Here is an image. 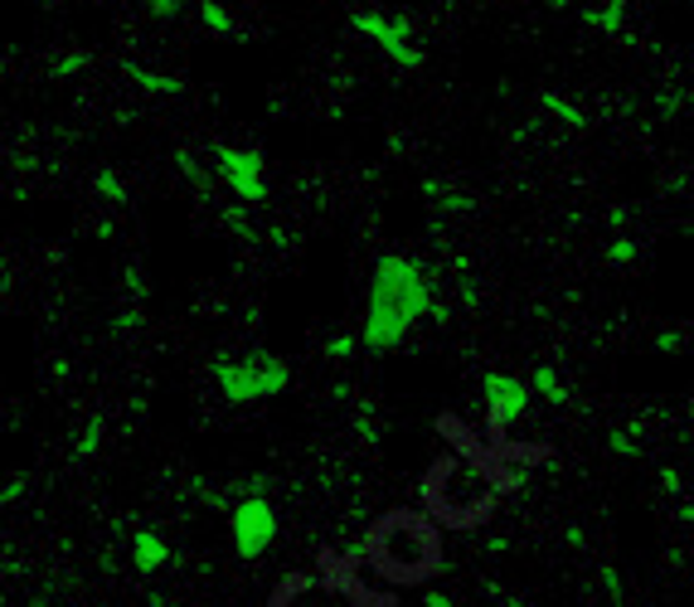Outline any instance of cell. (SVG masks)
<instances>
[{
	"mask_svg": "<svg viewBox=\"0 0 694 607\" xmlns=\"http://www.w3.org/2000/svg\"><path fill=\"white\" fill-rule=\"evenodd\" d=\"M360 558L374 578L388 588H418L433 574H442V525L428 520L423 510H384L370 530H364Z\"/></svg>",
	"mask_w": 694,
	"mask_h": 607,
	"instance_id": "obj_1",
	"label": "cell"
},
{
	"mask_svg": "<svg viewBox=\"0 0 694 607\" xmlns=\"http://www.w3.org/2000/svg\"><path fill=\"white\" fill-rule=\"evenodd\" d=\"M433 283L413 258H380L370 283V301H364V331L355 336L364 350H394L404 345L408 331L433 316Z\"/></svg>",
	"mask_w": 694,
	"mask_h": 607,
	"instance_id": "obj_2",
	"label": "cell"
},
{
	"mask_svg": "<svg viewBox=\"0 0 694 607\" xmlns=\"http://www.w3.org/2000/svg\"><path fill=\"white\" fill-rule=\"evenodd\" d=\"M495 510V477L481 461L447 452L423 477V515L442 530H481Z\"/></svg>",
	"mask_w": 694,
	"mask_h": 607,
	"instance_id": "obj_3",
	"label": "cell"
},
{
	"mask_svg": "<svg viewBox=\"0 0 694 607\" xmlns=\"http://www.w3.org/2000/svg\"><path fill=\"white\" fill-rule=\"evenodd\" d=\"M214 380L228 404H263V398H277L291 384V370L273 355H248V360L214 364Z\"/></svg>",
	"mask_w": 694,
	"mask_h": 607,
	"instance_id": "obj_4",
	"label": "cell"
},
{
	"mask_svg": "<svg viewBox=\"0 0 694 607\" xmlns=\"http://www.w3.org/2000/svg\"><path fill=\"white\" fill-rule=\"evenodd\" d=\"M321 568H325V583H331L335 598H345L350 607H394V588H374V574L364 568L360 554L350 558H335V554H321Z\"/></svg>",
	"mask_w": 694,
	"mask_h": 607,
	"instance_id": "obj_5",
	"label": "cell"
},
{
	"mask_svg": "<svg viewBox=\"0 0 694 607\" xmlns=\"http://www.w3.org/2000/svg\"><path fill=\"white\" fill-rule=\"evenodd\" d=\"M277 540V515L263 496H248V501L234 505V550L238 558H263Z\"/></svg>",
	"mask_w": 694,
	"mask_h": 607,
	"instance_id": "obj_6",
	"label": "cell"
},
{
	"mask_svg": "<svg viewBox=\"0 0 694 607\" xmlns=\"http://www.w3.org/2000/svg\"><path fill=\"white\" fill-rule=\"evenodd\" d=\"M481 394H485L491 433H505L510 423H520L530 413V384L515 380V374H481Z\"/></svg>",
	"mask_w": 694,
	"mask_h": 607,
	"instance_id": "obj_7",
	"label": "cell"
},
{
	"mask_svg": "<svg viewBox=\"0 0 694 607\" xmlns=\"http://www.w3.org/2000/svg\"><path fill=\"white\" fill-rule=\"evenodd\" d=\"M214 161H218V175L228 180V190H234L238 200H248V204L267 200L263 151H248V146H218V151H214Z\"/></svg>",
	"mask_w": 694,
	"mask_h": 607,
	"instance_id": "obj_8",
	"label": "cell"
},
{
	"mask_svg": "<svg viewBox=\"0 0 694 607\" xmlns=\"http://www.w3.org/2000/svg\"><path fill=\"white\" fill-rule=\"evenodd\" d=\"M355 30L364 34V40L380 44L384 54L394 58V64H404V68H418L423 64V49L408 40V20H388V15H374V10H360Z\"/></svg>",
	"mask_w": 694,
	"mask_h": 607,
	"instance_id": "obj_9",
	"label": "cell"
},
{
	"mask_svg": "<svg viewBox=\"0 0 694 607\" xmlns=\"http://www.w3.org/2000/svg\"><path fill=\"white\" fill-rule=\"evenodd\" d=\"M267 607H335V593L325 578H311V574H291L287 583H277L273 603Z\"/></svg>",
	"mask_w": 694,
	"mask_h": 607,
	"instance_id": "obj_10",
	"label": "cell"
},
{
	"mask_svg": "<svg viewBox=\"0 0 694 607\" xmlns=\"http://www.w3.org/2000/svg\"><path fill=\"white\" fill-rule=\"evenodd\" d=\"M131 564L151 574V568L170 564V544H166L156 530H137V534H131Z\"/></svg>",
	"mask_w": 694,
	"mask_h": 607,
	"instance_id": "obj_11",
	"label": "cell"
},
{
	"mask_svg": "<svg viewBox=\"0 0 694 607\" xmlns=\"http://www.w3.org/2000/svg\"><path fill=\"white\" fill-rule=\"evenodd\" d=\"M530 384L540 388L549 404H568V388H564V380H558V370H549V364H540V370L530 374Z\"/></svg>",
	"mask_w": 694,
	"mask_h": 607,
	"instance_id": "obj_12",
	"label": "cell"
},
{
	"mask_svg": "<svg viewBox=\"0 0 694 607\" xmlns=\"http://www.w3.org/2000/svg\"><path fill=\"white\" fill-rule=\"evenodd\" d=\"M622 15H627V0H607L598 10H583V20L598 24V30H622Z\"/></svg>",
	"mask_w": 694,
	"mask_h": 607,
	"instance_id": "obj_13",
	"label": "cell"
},
{
	"mask_svg": "<svg viewBox=\"0 0 694 607\" xmlns=\"http://www.w3.org/2000/svg\"><path fill=\"white\" fill-rule=\"evenodd\" d=\"M200 20L210 24L214 34H238V24H234V15H228L218 0H200Z\"/></svg>",
	"mask_w": 694,
	"mask_h": 607,
	"instance_id": "obj_14",
	"label": "cell"
},
{
	"mask_svg": "<svg viewBox=\"0 0 694 607\" xmlns=\"http://www.w3.org/2000/svg\"><path fill=\"white\" fill-rule=\"evenodd\" d=\"M127 73H131V78H137V83H146V88H151V93H180V88H185V83H180V78H166V73H146L141 64H127Z\"/></svg>",
	"mask_w": 694,
	"mask_h": 607,
	"instance_id": "obj_15",
	"label": "cell"
},
{
	"mask_svg": "<svg viewBox=\"0 0 694 607\" xmlns=\"http://www.w3.org/2000/svg\"><path fill=\"white\" fill-rule=\"evenodd\" d=\"M544 107H549V113H554V117H564V121H568V127H588V117H583V113H578V107H574V103H568V97H558V93H544Z\"/></svg>",
	"mask_w": 694,
	"mask_h": 607,
	"instance_id": "obj_16",
	"label": "cell"
},
{
	"mask_svg": "<svg viewBox=\"0 0 694 607\" xmlns=\"http://www.w3.org/2000/svg\"><path fill=\"white\" fill-rule=\"evenodd\" d=\"M93 185H97V194H107V200H127V185H121V180L113 175V170H97V180H93Z\"/></svg>",
	"mask_w": 694,
	"mask_h": 607,
	"instance_id": "obj_17",
	"label": "cell"
},
{
	"mask_svg": "<svg viewBox=\"0 0 694 607\" xmlns=\"http://www.w3.org/2000/svg\"><path fill=\"white\" fill-rule=\"evenodd\" d=\"M325 350H331L335 360H350V355H355V350H360V340H355V336H335Z\"/></svg>",
	"mask_w": 694,
	"mask_h": 607,
	"instance_id": "obj_18",
	"label": "cell"
},
{
	"mask_svg": "<svg viewBox=\"0 0 694 607\" xmlns=\"http://www.w3.org/2000/svg\"><path fill=\"white\" fill-rule=\"evenodd\" d=\"M97 443H103V423H93V428H88V433H83L78 452H83V457H93V452H97Z\"/></svg>",
	"mask_w": 694,
	"mask_h": 607,
	"instance_id": "obj_19",
	"label": "cell"
},
{
	"mask_svg": "<svg viewBox=\"0 0 694 607\" xmlns=\"http://www.w3.org/2000/svg\"><path fill=\"white\" fill-rule=\"evenodd\" d=\"M146 6H151L161 20H175L180 15V0H146Z\"/></svg>",
	"mask_w": 694,
	"mask_h": 607,
	"instance_id": "obj_20",
	"label": "cell"
},
{
	"mask_svg": "<svg viewBox=\"0 0 694 607\" xmlns=\"http://www.w3.org/2000/svg\"><path fill=\"white\" fill-rule=\"evenodd\" d=\"M607 253H612V263H627V258H637V243H631V238H622V243H612V248H607Z\"/></svg>",
	"mask_w": 694,
	"mask_h": 607,
	"instance_id": "obj_21",
	"label": "cell"
},
{
	"mask_svg": "<svg viewBox=\"0 0 694 607\" xmlns=\"http://www.w3.org/2000/svg\"><path fill=\"white\" fill-rule=\"evenodd\" d=\"M83 64H88V54H73V58H64V64H54V78H64V73H78Z\"/></svg>",
	"mask_w": 694,
	"mask_h": 607,
	"instance_id": "obj_22",
	"label": "cell"
},
{
	"mask_svg": "<svg viewBox=\"0 0 694 607\" xmlns=\"http://www.w3.org/2000/svg\"><path fill=\"white\" fill-rule=\"evenodd\" d=\"M612 447L622 457H631V447H637V433H612Z\"/></svg>",
	"mask_w": 694,
	"mask_h": 607,
	"instance_id": "obj_23",
	"label": "cell"
},
{
	"mask_svg": "<svg viewBox=\"0 0 694 607\" xmlns=\"http://www.w3.org/2000/svg\"><path fill=\"white\" fill-rule=\"evenodd\" d=\"M428 607H452V598H447V593H433Z\"/></svg>",
	"mask_w": 694,
	"mask_h": 607,
	"instance_id": "obj_24",
	"label": "cell"
}]
</instances>
